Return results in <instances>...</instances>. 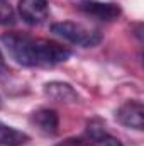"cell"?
<instances>
[{"mask_svg":"<svg viewBox=\"0 0 144 146\" xmlns=\"http://www.w3.org/2000/svg\"><path fill=\"white\" fill-rule=\"evenodd\" d=\"M54 146H90V143L85 136H78V138L75 136V138H66L65 141H61Z\"/></svg>","mask_w":144,"mask_h":146,"instance_id":"cell-11","label":"cell"},{"mask_svg":"<svg viewBox=\"0 0 144 146\" xmlns=\"http://www.w3.org/2000/svg\"><path fill=\"white\" fill-rule=\"evenodd\" d=\"M44 94L53 99V100H58V102H66V104H71L78 100V94L76 90L73 88L70 83L66 82H49L44 85Z\"/></svg>","mask_w":144,"mask_h":146,"instance_id":"cell-8","label":"cell"},{"mask_svg":"<svg viewBox=\"0 0 144 146\" xmlns=\"http://www.w3.org/2000/svg\"><path fill=\"white\" fill-rule=\"evenodd\" d=\"M15 21V14L14 9L10 5L9 0H0V26H7L12 24Z\"/></svg>","mask_w":144,"mask_h":146,"instance_id":"cell-10","label":"cell"},{"mask_svg":"<svg viewBox=\"0 0 144 146\" xmlns=\"http://www.w3.org/2000/svg\"><path fill=\"white\" fill-rule=\"evenodd\" d=\"M0 107H2V99H0Z\"/></svg>","mask_w":144,"mask_h":146,"instance_id":"cell-13","label":"cell"},{"mask_svg":"<svg viewBox=\"0 0 144 146\" xmlns=\"http://www.w3.org/2000/svg\"><path fill=\"white\" fill-rule=\"evenodd\" d=\"M9 56L22 66H56L65 63L71 51L54 41L31 37L22 33H5L0 37Z\"/></svg>","mask_w":144,"mask_h":146,"instance_id":"cell-1","label":"cell"},{"mask_svg":"<svg viewBox=\"0 0 144 146\" xmlns=\"http://www.w3.org/2000/svg\"><path fill=\"white\" fill-rule=\"evenodd\" d=\"M19 15L29 26H39L49 17L48 0H19Z\"/></svg>","mask_w":144,"mask_h":146,"instance_id":"cell-4","label":"cell"},{"mask_svg":"<svg viewBox=\"0 0 144 146\" xmlns=\"http://www.w3.org/2000/svg\"><path fill=\"white\" fill-rule=\"evenodd\" d=\"M115 119L126 126V127H132L136 131H143L144 129V107L141 100H127L126 104H122L117 112H115Z\"/></svg>","mask_w":144,"mask_h":146,"instance_id":"cell-5","label":"cell"},{"mask_svg":"<svg viewBox=\"0 0 144 146\" xmlns=\"http://www.w3.org/2000/svg\"><path fill=\"white\" fill-rule=\"evenodd\" d=\"M7 70H9V66H7L5 58H3V53H2V49H0V73H7Z\"/></svg>","mask_w":144,"mask_h":146,"instance_id":"cell-12","label":"cell"},{"mask_svg":"<svg viewBox=\"0 0 144 146\" xmlns=\"http://www.w3.org/2000/svg\"><path fill=\"white\" fill-rule=\"evenodd\" d=\"M29 141V136L12 126L0 121V145L2 146H22Z\"/></svg>","mask_w":144,"mask_h":146,"instance_id":"cell-9","label":"cell"},{"mask_svg":"<svg viewBox=\"0 0 144 146\" xmlns=\"http://www.w3.org/2000/svg\"><path fill=\"white\" fill-rule=\"evenodd\" d=\"M31 122L32 126L37 127L39 133L46 134V136H53L58 133L59 127V117L58 112L53 109H39L36 112H32L31 115Z\"/></svg>","mask_w":144,"mask_h":146,"instance_id":"cell-7","label":"cell"},{"mask_svg":"<svg viewBox=\"0 0 144 146\" xmlns=\"http://www.w3.org/2000/svg\"><path fill=\"white\" fill-rule=\"evenodd\" d=\"M51 33H54L56 36L63 37L65 41L78 44V46H85V48H92L97 46L102 41V34L97 29H90L80 22H73V21H65V22H56L51 26Z\"/></svg>","mask_w":144,"mask_h":146,"instance_id":"cell-2","label":"cell"},{"mask_svg":"<svg viewBox=\"0 0 144 146\" xmlns=\"http://www.w3.org/2000/svg\"><path fill=\"white\" fill-rule=\"evenodd\" d=\"M78 9L87 17L104 21V22L115 21L122 12L120 7L115 3H104V2H97V0H78Z\"/></svg>","mask_w":144,"mask_h":146,"instance_id":"cell-3","label":"cell"},{"mask_svg":"<svg viewBox=\"0 0 144 146\" xmlns=\"http://www.w3.org/2000/svg\"><path fill=\"white\" fill-rule=\"evenodd\" d=\"M85 138L88 139L90 146H122L117 138L110 136L105 131V124L98 119H93L87 124Z\"/></svg>","mask_w":144,"mask_h":146,"instance_id":"cell-6","label":"cell"}]
</instances>
